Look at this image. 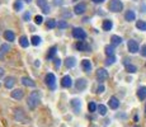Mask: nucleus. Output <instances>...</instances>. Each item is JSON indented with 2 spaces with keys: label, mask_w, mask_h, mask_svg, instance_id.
Instances as JSON below:
<instances>
[{
  "label": "nucleus",
  "mask_w": 146,
  "mask_h": 127,
  "mask_svg": "<svg viewBox=\"0 0 146 127\" xmlns=\"http://www.w3.org/2000/svg\"><path fill=\"white\" fill-rule=\"evenodd\" d=\"M0 85H1V84H0Z\"/></svg>",
  "instance_id": "09e8293b"
},
{
  "label": "nucleus",
  "mask_w": 146,
  "mask_h": 127,
  "mask_svg": "<svg viewBox=\"0 0 146 127\" xmlns=\"http://www.w3.org/2000/svg\"><path fill=\"white\" fill-rule=\"evenodd\" d=\"M42 22H43V17L42 15H36L35 17V23L36 24H42Z\"/></svg>",
  "instance_id": "4c0bfd02"
},
{
  "label": "nucleus",
  "mask_w": 146,
  "mask_h": 127,
  "mask_svg": "<svg viewBox=\"0 0 146 127\" xmlns=\"http://www.w3.org/2000/svg\"><path fill=\"white\" fill-rule=\"evenodd\" d=\"M53 65H55L56 69H58V67L61 66V60L60 59H55V60H53Z\"/></svg>",
  "instance_id": "58836bf2"
},
{
  "label": "nucleus",
  "mask_w": 146,
  "mask_h": 127,
  "mask_svg": "<svg viewBox=\"0 0 146 127\" xmlns=\"http://www.w3.org/2000/svg\"><path fill=\"white\" fill-rule=\"evenodd\" d=\"M31 41H32V45L33 46H38V45H41V37H38V36H33L32 38H31Z\"/></svg>",
  "instance_id": "2f4dec72"
},
{
  "label": "nucleus",
  "mask_w": 146,
  "mask_h": 127,
  "mask_svg": "<svg viewBox=\"0 0 146 127\" xmlns=\"http://www.w3.org/2000/svg\"><path fill=\"white\" fill-rule=\"evenodd\" d=\"M76 49L79 50V51H84V52H85V51H89L90 50V47H89V45L86 43L85 41H79L76 43Z\"/></svg>",
  "instance_id": "f3484780"
},
{
  "label": "nucleus",
  "mask_w": 146,
  "mask_h": 127,
  "mask_svg": "<svg viewBox=\"0 0 146 127\" xmlns=\"http://www.w3.org/2000/svg\"><path fill=\"white\" fill-rule=\"evenodd\" d=\"M14 10H17V12H19V10L23 9V3L21 1V0H17L15 3H14Z\"/></svg>",
  "instance_id": "c756f323"
},
{
  "label": "nucleus",
  "mask_w": 146,
  "mask_h": 127,
  "mask_svg": "<svg viewBox=\"0 0 146 127\" xmlns=\"http://www.w3.org/2000/svg\"><path fill=\"white\" fill-rule=\"evenodd\" d=\"M137 98L140 100H144L146 98V86H140L137 89Z\"/></svg>",
  "instance_id": "a211bd4d"
},
{
  "label": "nucleus",
  "mask_w": 146,
  "mask_h": 127,
  "mask_svg": "<svg viewBox=\"0 0 146 127\" xmlns=\"http://www.w3.org/2000/svg\"><path fill=\"white\" fill-rule=\"evenodd\" d=\"M98 112H99L100 116H106L107 114V107L103 106V104H99V106H98Z\"/></svg>",
  "instance_id": "473e14b6"
},
{
  "label": "nucleus",
  "mask_w": 146,
  "mask_h": 127,
  "mask_svg": "<svg viewBox=\"0 0 146 127\" xmlns=\"http://www.w3.org/2000/svg\"><path fill=\"white\" fill-rule=\"evenodd\" d=\"M14 84H15V78H14V76H8V78H5L4 85L7 89H12L14 86Z\"/></svg>",
  "instance_id": "4468645a"
},
{
  "label": "nucleus",
  "mask_w": 146,
  "mask_h": 127,
  "mask_svg": "<svg viewBox=\"0 0 146 127\" xmlns=\"http://www.w3.org/2000/svg\"><path fill=\"white\" fill-rule=\"evenodd\" d=\"M57 27V23H56L55 19H48V22H47V28H50V29H52V28Z\"/></svg>",
  "instance_id": "72a5a7b5"
},
{
  "label": "nucleus",
  "mask_w": 146,
  "mask_h": 127,
  "mask_svg": "<svg viewBox=\"0 0 146 127\" xmlns=\"http://www.w3.org/2000/svg\"><path fill=\"white\" fill-rule=\"evenodd\" d=\"M135 127H139V126H135Z\"/></svg>",
  "instance_id": "de8ad7c7"
},
{
  "label": "nucleus",
  "mask_w": 146,
  "mask_h": 127,
  "mask_svg": "<svg viewBox=\"0 0 146 127\" xmlns=\"http://www.w3.org/2000/svg\"><path fill=\"white\" fill-rule=\"evenodd\" d=\"M61 85H62L64 88H70V86L72 85L71 78H70L69 75H65V76L62 78V80H61Z\"/></svg>",
  "instance_id": "dca6fc26"
},
{
  "label": "nucleus",
  "mask_w": 146,
  "mask_h": 127,
  "mask_svg": "<svg viewBox=\"0 0 146 127\" xmlns=\"http://www.w3.org/2000/svg\"><path fill=\"white\" fill-rule=\"evenodd\" d=\"M10 95H12L13 99L19 100V99H22V98L24 97V92H23V89H14L13 92L10 93Z\"/></svg>",
  "instance_id": "9d476101"
},
{
  "label": "nucleus",
  "mask_w": 146,
  "mask_h": 127,
  "mask_svg": "<svg viewBox=\"0 0 146 127\" xmlns=\"http://www.w3.org/2000/svg\"><path fill=\"white\" fill-rule=\"evenodd\" d=\"M93 3H95V4H99V3H103L104 0H92Z\"/></svg>",
  "instance_id": "c03bdc74"
},
{
  "label": "nucleus",
  "mask_w": 146,
  "mask_h": 127,
  "mask_svg": "<svg viewBox=\"0 0 146 127\" xmlns=\"http://www.w3.org/2000/svg\"><path fill=\"white\" fill-rule=\"evenodd\" d=\"M122 9H123V4L121 0H112V1L109 3V10H111V12L118 13Z\"/></svg>",
  "instance_id": "f03ea898"
},
{
  "label": "nucleus",
  "mask_w": 146,
  "mask_h": 127,
  "mask_svg": "<svg viewBox=\"0 0 146 127\" xmlns=\"http://www.w3.org/2000/svg\"><path fill=\"white\" fill-rule=\"evenodd\" d=\"M23 19H24V21H26V22H28V21H29V19H31V14L29 13H24V15H23Z\"/></svg>",
  "instance_id": "79ce46f5"
},
{
  "label": "nucleus",
  "mask_w": 146,
  "mask_h": 127,
  "mask_svg": "<svg viewBox=\"0 0 146 127\" xmlns=\"http://www.w3.org/2000/svg\"><path fill=\"white\" fill-rule=\"evenodd\" d=\"M81 67H83V70L85 72H90L92 69H93V65H92L90 60H88V59H85V60L81 61Z\"/></svg>",
  "instance_id": "9b49d317"
},
{
  "label": "nucleus",
  "mask_w": 146,
  "mask_h": 127,
  "mask_svg": "<svg viewBox=\"0 0 146 127\" xmlns=\"http://www.w3.org/2000/svg\"><path fill=\"white\" fill-rule=\"evenodd\" d=\"M140 52H141V55L144 56V57H146V45H144V46L141 47V51H140Z\"/></svg>",
  "instance_id": "a19ab883"
},
{
  "label": "nucleus",
  "mask_w": 146,
  "mask_h": 127,
  "mask_svg": "<svg viewBox=\"0 0 146 127\" xmlns=\"http://www.w3.org/2000/svg\"><path fill=\"white\" fill-rule=\"evenodd\" d=\"M4 38L9 42H13L15 39V35L13 33V31H5L4 32Z\"/></svg>",
  "instance_id": "4be33fe9"
},
{
  "label": "nucleus",
  "mask_w": 146,
  "mask_h": 127,
  "mask_svg": "<svg viewBox=\"0 0 146 127\" xmlns=\"http://www.w3.org/2000/svg\"><path fill=\"white\" fill-rule=\"evenodd\" d=\"M109 107L112 109H117L119 107V100L116 97H111L109 98Z\"/></svg>",
  "instance_id": "6ab92c4d"
},
{
  "label": "nucleus",
  "mask_w": 146,
  "mask_h": 127,
  "mask_svg": "<svg viewBox=\"0 0 146 127\" xmlns=\"http://www.w3.org/2000/svg\"><path fill=\"white\" fill-rule=\"evenodd\" d=\"M21 81H22V84H23V85H26V86H31V88L36 86V83L31 78H28V76H23V78L21 79Z\"/></svg>",
  "instance_id": "2eb2a0df"
},
{
  "label": "nucleus",
  "mask_w": 146,
  "mask_h": 127,
  "mask_svg": "<svg viewBox=\"0 0 146 127\" xmlns=\"http://www.w3.org/2000/svg\"><path fill=\"white\" fill-rule=\"evenodd\" d=\"M65 65H66V67L71 69V67H74L75 65H76V59L72 57V56H70V57H67L65 60Z\"/></svg>",
  "instance_id": "aec40b11"
},
{
  "label": "nucleus",
  "mask_w": 146,
  "mask_h": 127,
  "mask_svg": "<svg viewBox=\"0 0 146 127\" xmlns=\"http://www.w3.org/2000/svg\"><path fill=\"white\" fill-rule=\"evenodd\" d=\"M126 70H127L128 72H131V74H135V72L137 71V67L132 64H128V65H126Z\"/></svg>",
  "instance_id": "7c9ffc66"
},
{
  "label": "nucleus",
  "mask_w": 146,
  "mask_h": 127,
  "mask_svg": "<svg viewBox=\"0 0 146 127\" xmlns=\"http://www.w3.org/2000/svg\"><path fill=\"white\" fill-rule=\"evenodd\" d=\"M88 109H89V112H95L98 109V106L94 103V102H90V103L88 104Z\"/></svg>",
  "instance_id": "f704fd0d"
},
{
  "label": "nucleus",
  "mask_w": 146,
  "mask_h": 127,
  "mask_svg": "<svg viewBox=\"0 0 146 127\" xmlns=\"http://www.w3.org/2000/svg\"><path fill=\"white\" fill-rule=\"evenodd\" d=\"M19 45H21L23 49L28 47V45H29V41H28V38L26 37V36H22V37L19 38Z\"/></svg>",
  "instance_id": "393cba45"
},
{
  "label": "nucleus",
  "mask_w": 146,
  "mask_h": 127,
  "mask_svg": "<svg viewBox=\"0 0 146 127\" xmlns=\"http://www.w3.org/2000/svg\"><path fill=\"white\" fill-rule=\"evenodd\" d=\"M72 37L79 39V41H84V39L86 38V33L83 28H74V31H72Z\"/></svg>",
  "instance_id": "7ed1b4c3"
},
{
  "label": "nucleus",
  "mask_w": 146,
  "mask_h": 127,
  "mask_svg": "<svg viewBox=\"0 0 146 127\" xmlns=\"http://www.w3.org/2000/svg\"><path fill=\"white\" fill-rule=\"evenodd\" d=\"M86 85H88V81H86V79H84V78H80V79H78V80L75 81V88L79 90V92L85 89Z\"/></svg>",
  "instance_id": "39448f33"
},
{
  "label": "nucleus",
  "mask_w": 146,
  "mask_h": 127,
  "mask_svg": "<svg viewBox=\"0 0 146 127\" xmlns=\"http://www.w3.org/2000/svg\"><path fill=\"white\" fill-rule=\"evenodd\" d=\"M44 81H46V84L48 85L50 89H56V78L55 75L52 74V72H50V74L46 75V78H44Z\"/></svg>",
  "instance_id": "20e7f679"
},
{
  "label": "nucleus",
  "mask_w": 146,
  "mask_h": 127,
  "mask_svg": "<svg viewBox=\"0 0 146 127\" xmlns=\"http://www.w3.org/2000/svg\"><path fill=\"white\" fill-rule=\"evenodd\" d=\"M10 51V46L8 43H4L0 46V60H4L5 55H7L8 52Z\"/></svg>",
  "instance_id": "f8f14e48"
},
{
  "label": "nucleus",
  "mask_w": 146,
  "mask_h": 127,
  "mask_svg": "<svg viewBox=\"0 0 146 127\" xmlns=\"http://www.w3.org/2000/svg\"><path fill=\"white\" fill-rule=\"evenodd\" d=\"M136 28L140 31H142V32H145L146 31V22L145 21H137L136 22Z\"/></svg>",
  "instance_id": "a878e982"
},
{
  "label": "nucleus",
  "mask_w": 146,
  "mask_h": 127,
  "mask_svg": "<svg viewBox=\"0 0 146 127\" xmlns=\"http://www.w3.org/2000/svg\"><path fill=\"white\" fill-rule=\"evenodd\" d=\"M104 51H106V55L108 56H113V53H114V47H113V45H108V46H106V49H104Z\"/></svg>",
  "instance_id": "bb28decb"
},
{
  "label": "nucleus",
  "mask_w": 146,
  "mask_h": 127,
  "mask_svg": "<svg viewBox=\"0 0 146 127\" xmlns=\"http://www.w3.org/2000/svg\"><path fill=\"white\" fill-rule=\"evenodd\" d=\"M103 92H104V85H103V84H100V85L97 88V93L99 94V93H103Z\"/></svg>",
  "instance_id": "ea45409f"
},
{
  "label": "nucleus",
  "mask_w": 146,
  "mask_h": 127,
  "mask_svg": "<svg viewBox=\"0 0 146 127\" xmlns=\"http://www.w3.org/2000/svg\"><path fill=\"white\" fill-rule=\"evenodd\" d=\"M35 65H36V66H40V61L37 60V61H36V63H35Z\"/></svg>",
  "instance_id": "a18cd8bd"
},
{
  "label": "nucleus",
  "mask_w": 146,
  "mask_h": 127,
  "mask_svg": "<svg viewBox=\"0 0 146 127\" xmlns=\"http://www.w3.org/2000/svg\"><path fill=\"white\" fill-rule=\"evenodd\" d=\"M114 63H116V57H114V56H109V57H107V60H106V65H107V66L113 65Z\"/></svg>",
  "instance_id": "c9c22d12"
},
{
  "label": "nucleus",
  "mask_w": 146,
  "mask_h": 127,
  "mask_svg": "<svg viewBox=\"0 0 146 127\" xmlns=\"http://www.w3.org/2000/svg\"><path fill=\"white\" fill-rule=\"evenodd\" d=\"M19 114V117H17V120H19V121H22L23 123H26L24 121H26V117H24V112L22 111V109H15V116H18Z\"/></svg>",
  "instance_id": "cd10ccee"
},
{
  "label": "nucleus",
  "mask_w": 146,
  "mask_h": 127,
  "mask_svg": "<svg viewBox=\"0 0 146 127\" xmlns=\"http://www.w3.org/2000/svg\"><path fill=\"white\" fill-rule=\"evenodd\" d=\"M24 1H26V3H31V1H32V0H24Z\"/></svg>",
  "instance_id": "49530a36"
},
{
  "label": "nucleus",
  "mask_w": 146,
  "mask_h": 127,
  "mask_svg": "<svg viewBox=\"0 0 146 127\" xmlns=\"http://www.w3.org/2000/svg\"><path fill=\"white\" fill-rule=\"evenodd\" d=\"M4 74H5L4 69H3V67H0V79H1V78H3V76H4Z\"/></svg>",
  "instance_id": "37998d69"
},
{
  "label": "nucleus",
  "mask_w": 146,
  "mask_h": 127,
  "mask_svg": "<svg viewBox=\"0 0 146 127\" xmlns=\"http://www.w3.org/2000/svg\"><path fill=\"white\" fill-rule=\"evenodd\" d=\"M41 102V93L38 90H35V92H31L29 95H28V99H27V104L31 109H35L36 107L40 104Z\"/></svg>",
  "instance_id": "f257e3e1"
},
{
  "label": "nucleus",
  "mask_w": 146,
  "mask_h": 127,
  "mask_svg": "<svg viewBox=\"0 0 146 127\" xmlns=\"http://www.w3.org/2000/svg\"><path fill=\"white\" fill-rule=\"evenodd\" d=\"M86 10V5L84 4V3H79V4L75 5L74 8V13L75 14H84Z\"/></svg>",
  "instance_id": "ddd939ff"
},
{
  "label": "nucleus",
  "mask_w": 146,
  "mask_h": 127,
  "mask_svg": "<svg viewBox=\"0 0 146 127\" xmlns=\"http://www.w3.org/2000/svg\"><path fill=\"white\" fill-rule=\"evenodd\" d=\"M108 78V71H107L106 69H98L97 70V79H98V81H104L106 79Z\"/></svg>",
  "instance_id": "6e6552de"
},
{
  "label": "nucleus",
  "mask_w": 146,
  "mask_h": 127,
  "mask_svg": "<svg viewBox=\"0 0 146 127\" xmlns=\"http://www.w3.org/2000/svg\"><path fill=\"white\" fill-rule=\"evenodd\" d=\"M111 41H112V45H113V46H118V45L122 43V38H121L119 36H116V35L112 36Z\"/></svg>",
  "instance_id": "b1692460"
},
{
  "label": "nucleus",
  "mask_w": 146,
  "mask_h": 127,
  "mask_svg": "<svg viewBox=\"0 0 146 127\" xmlns=\"http://www.w3.org/2000/svg\"><path fill=\"white\" fill-rule=\"evenodd\" d=\"M37 5L42 9V12L44 14H47L50 12V7H48V3L47 0H37Z\"/></svg>",
  "instance_id": "1a4fd4ad"
},
{
  "label": "nucleus",
  "mask_w": 146,
  "mask_h": 127,
  "mask_svg": "<svg viewBox=\"0 0 146 127\" xmlns=\"http://www.w3.org/2000/svg\"><path fill=\"white\" fill-rule=\"evenodd\" d=\"M112 28H113V23H112V21H109V19H106L104 22H103V29L104 31H111Z\"/></svg>",
  "instance_id": "5701e85b"
},
{
  "label": "nucleus",
  "mask_w": 146,
  "mask_h": 127,
  "mask_svg": "<svg viewBox=\"0 0 146 127\" xmlns=\"http://www.w3.org/2000/svg\"><path fill=\"white\" fill-rule=\"evenodd\" d=\"M57 27L60 28V29H65V28L69 27V24H67L66 21H60V22L57 23Z\"/></svg>",
  "instance_id": "e433bc0d"
},
{
  "label": "nucleus",
  "mask_w": 146,
  "mask_h": 127,
  "mask_svg": "<svg viewBox=\"0 0 146 127\" xmlns=\"http://www.w3.org/2000/svg\"><path fill=\"white\" fill-rule=\"evenodd\" d=\"M125 19L127 22H132L136 19V14H135L133 10H128V12H126V14H125Z\"/></svg>",
  "instance_id": "412c9836"
},
{
  "label": "nucleus",
  "mask_w": 146,
  "mask_h": 127,
  "mask_svg": "<svg viewBox=\"0 0 146 127\" xmlns=\"http://www.w3.org/2000/svg\"><path fill=\"white\" fill-rule=\"evenodd\" d=\"M127 47L131 53H136L137 51H139V43H137L135 39H130V41L127 42Z\"/></svg>",
  "instance_id": "0eeeda50"
},
{
  "label": "nucleus",
  "mask_w": 146,
  "mask_h": 127,
  "mask_svg": "<svg viewBox=\"0 0 146 127\" xmlns=\"http://www.w3.org/2000/svg\"><path fill=\"white\" fill-rule=\"evenodd\" d=\"M70 104H71L72 109H74V113H79L80 109H81V102L80 99H78V98H74V99H71V102H70Z\"/></svg>",
  "instance_id": "423d86ee"
},
{
  "label": "nucleus",
  "mask_w": 146,
  "mask_h": 127,
  "mask_svg": "<svg viewBox=\"0 0 146 127\" xmlns=\"http://www.w3.org/2000/svg\"><path fill=\"white\" fill-rule=\"evenodd\" d=\"M56 51H57V49H56V46H52L51 49L48 50V53H47V59H48V60H51L53 56L56 55Z\"/></svg>",
  "instance_id": "c85d7f7f"
}]
</instances>
